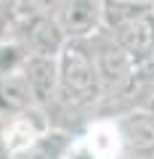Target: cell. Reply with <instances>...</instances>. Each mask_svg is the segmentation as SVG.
<instances>
[{"label":"cell","instance_id":"obj_1","mask_svg":"<svg viewBox=\"0 0 154 159\" xmlns=\"http://www.w3.org/2000/svg\"><path fill=\"white\" fill-rule=\"evenodd\" d=\"M101 98L104 88L88 40H69L67 48L58 53V98L51 109H45L51 125H56L58 117H82L91 122Z\"/></svg>","mask_w":154,"mask_h":159},{"label":"cell","instance_id":"obj_2","mask_svg":"<svg viewBox=\"0 0 154 159\" xmlns=\"http://www.w3.org/2000/svg\"><path fill=\"white\" fill-rule=\"evenodd\" d=\"M88 48L93 53V64H96V72L101 77L104 96H109V93H114L120 85H125L128 80L133 77V72L138 69V64L122 51V45L106 29L93 34L88 40Z\"/></svg>","mask_w":154,"mask_h":159},{"label":"cell","instance_id":"obj_3","mask_svg":"<svg viewBox=\"0 0 154 159\" xmlns=\"http://www.w3.org/2000/svg\"><path fill=\"white\" fill-rule=\"evenodd\" d=\"M8 37L19 40L29 56H58L69 43L53 16H13Z\"/></svg>","mask_w":154,"mask_h":159},{"label":"cell","instance_id":"obj_4","mask_svg":"<svg viewBox=\"0 0 154 159\" xmlns=\"http://www.w3.org/2000/svg\"><path fill=\"white\" fill-rule=\"evenodd\" d=\"M51 127L53 125H51V117H48L45 109L29 106L27 111H21V114H16V117L3 122L0 143H3V148L11 157H24Z\"/></svg>","mask_w":154,"mask_h":159},{"label":"cell","instance_id":"obj_5","mask_svg":"<svg viewBox=\"0 0 154 159\" xmlns=\"http://www.w3.org/2000/svg\"><path fill=\"white\" fill-rule=\"evenodd\" d=\"M53 19L67 40H91L104 29V0H61Z\"/></svg>","mask_w":154,"mask_h":159},{"label":"cell","instance_id":"obj_6","mask_svg":"<svg viewBox=\"0 0 154 159\" xmlns=\"http://www.w3.org/2000/svg\"><path fill=\"white\" fill-rule=\"evenodd\" d=\"M35 106L51 109L58 98V56H29L21 69Z\"/></svg>","mask_w":154,"mask_h":159},{"label":"cell","instance_id":"obj_7","mask_svg":"<svg viewBox=\"0 0 154 159\" xmlns=\"http://www.w3.org/2000/svg\"><path fill=\"white\" fill-rule=\"evenodd\" d=\"M114 119H117V127H120L122 143H125V157L154 148V111L133 109V111L120 114Z\"/></svg>","mask_w":154,"mask_h":159},{"label":"cell","instance_id":"obj_8","mask_svg":"<svg viewBox=\"0 0 154 159\" xmlns=\"http://www.w3.org/2000/svg\"><path fill=\"white\" fill-rule=\"evenodd\" d=\"M85 138V143L98 154L101 159H125V143H122L120 127L114 117H93L85 125V130L77 133Z\"/></svg>","mask_w":154,"mask_h":159},{"label":"cell","instance_id":"obj_9","mask_svg":"<svg viewBox=\"0 0 154 159\" xmlns=\"http://www.w3.org/2000/svg\"><path fill=\"white\" fill-rule=\"evenodd\" d=\"M29 106H35V98L29 93V85L24 80V74L0 77V119L6 122V119L27 111Z\"/></svg>","mask_w":154,"mask_h":159},{"label":"cell","instance_id":"obj_10","mask_svg":"<svg viewBox=\"0 0 154 159\" xmlns=\"http://www.w3.org/2000/svg\"><path fill=\"white\" fill-rule=\"evenodd\" d=\"M72 141H74L72 133L61 130V127H51L40 141L24 154V159H64V154H67Z\"/></svg>","mask_w":154,"mask_h":159},{"label":"cell","instance_id":"obj_11","mask_svg":"<svg viewBox=\"0 0 154 159\" xmlns=\"http://www.w3.org/2000/svg\"><path fill=\"white\" fill-rule=\"evenodd\" d=\"M152 8L154 6H143V3H133V0H104V29L112 32Z\"/></svg>","mask_w":154,"mask_h":159},{"label":"cell","instance_id":"obj_12","mask_svg":"<svg viewBox=\"0 0 154 159\" xmlns=\"http://www.w3.org/2000/svg\"><path fill=\"white\" fill-rule=\"evenodd\" d=\"M29 53L27 48L13 37L0 40V77H8V74H21L24 64H27Z\"/></svg>","mask_w":154,"mask_h":159},{"label":"cell","instance_id":"obj_13","mask_svg":"<svg viewBox=\"0 0 154 159\" xmlns=\"http://www.w3.org/2000/svg\"><path fill=\"white\" fill-rule=\"evenodd\" d=\"M64 159H101V157H98V154L85 143V138H82V135H74V141L69 143Z\"/></svg>","mask_w":154,"mask_h":159},{"label":"cell","instance_id":"obj_14","mask_svg":"<svg viewBox=\"0 0 154 159\" xmlns=\"http://www.w3.org/2000/svg\"><path fill=\"white\" fill-rule=\"evenodd\" d=\"M8 27H11V16L0 11V40H6V37H8Z\"/></svg>","mask_w":154,"mask_h":159},{"label":"cell","instance_id":"obj_15","mask_svg":"<svg viewBox=\"0 0 154 159\" xmlns=\"http://www.w3.org/2000/svg\"><path fill=\"white\" fill-rule=\"evenodd\" d=\"M0 159H13V157H11V154H8V151H6V148H3V143H0Z\"/></svg>","mask_w":154,"mask_h":159},{"label":"cell","instance_id":"obj_16","mask_svg":"<svg viewBox=\"0 0 154 159\" xmlns=\"http://www.w3.org/2000/svg\"><path fill=\"white\" fill-rule=\"evenodd\" d=\"M133 3H143V6H154V0H133Z\"/></svg>","mask_w":154,"mask_h":159},{"label":"cell","instance_id":"obj_17","mask_svg":"<svg viewBox=\"0 0 154 159\" xmlns=\"http://www.w3.org/2000/svg\"><path fill=\"white\" fill-rule=\"evenodd\" d=\"M0 130H3V119H0Z\"/></svg>","mask_w":154,"mask_h":159},{"label":"cell","instance_id":"obj_18","mask_svg":"<svg viewBox=\"0 0 154 159\" xmlns=\"http://www.w3.org/2000/svg\"><path fill=\"white\" fill-rule=\"evenodd\" d=\"M13 159H24V157H13Z\"/></svg>","mask_w":154,"mask_h":159}]
</instances>
